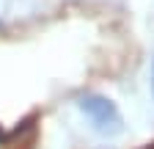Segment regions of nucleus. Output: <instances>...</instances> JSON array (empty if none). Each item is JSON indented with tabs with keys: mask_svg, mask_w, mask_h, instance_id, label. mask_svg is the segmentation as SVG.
<instances>
[{
	"mask_svg": "<svg viewBox=\"0 0 154 149\" xmlns=\"http://www.w3.org/2000/svg\"><path fill=\"white\" fill-rule=\"evenodd\" d=\"M77 108L91 119L94 130L102 135H119L124 130V119L119 113V108H116V102L102 94H83L77 100Z\"/></svg>",
	"mask_w": 154,
	"mask_h": 149,
	"instance_id": "1",
	"label": "nucleus"
},
{
	"mask_svg": "<svg viewBox=\"0 0 154 149\" xmlns=\"http://www.w3.org/2000/svg\"><path fill=\"white\" fill-rule=\"evenodd\" d=\"M151 97H154V61H151Z\"/></svg>",
	"mask_w": 154,
	"mask_h": 149,
	"instance_id": "2",
	"label": "nucleus"
}]
</instances>
